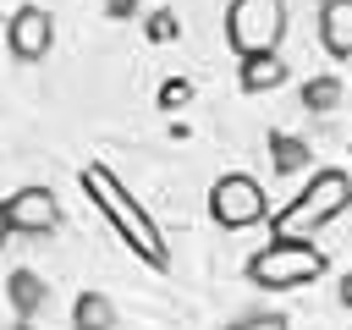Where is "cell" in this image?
<instances>
[{
  "instance_id": "cell-1",
  "label": "cell",
  "mask_w": 352,
  "mask_h": 330,
  "mask_svg": "<svg viewBox=\"0 0 352 330\" xmlns=\"http://www.w3.org/2000/svg\"><path fill=\"white\" fill-rule=\"evenodd\" d=\"M82 187H88V198L104 209V220L116 226V236H121L138 258H148V264H170L165 236L154 231V220L143 214V204L126 198V187L116 182V170H104V165H82Z\"/></svg>"
},
{
  "instance_id": "cell-2",
  "label": "cell",
  "mask_w": 352,
  "mask_h": 330,
  "mask_svg": "<svg viewBox=\"0 0 352 330\" xmlns=\"http://www.w3.org/2000/svg\"><path fill=\"white\" fill-rule=\"evenodd\" d=\"M324 270V253L308 242V236H270L253 258H248V280L264 286V292H297V286H314Z\"/></svg>"
},
{
  "instance_id": "cell-3",
  "label": "cell",
  "mask_w": 352,
  "mask_h": 330,
  "mask_svg": "<svg viewBox=\"0 0 352 330\" xmlns=\"http://www.w3.org/2000/svg\"><path fill=\"white\" fill-rule=\"evenodd\" d=\"M341 209H352V176L346 170H314L308 187L275 214V236H308L324 220H336Z\"/></svg>"
},
{
  "instance_id": "cell-4",
  "label": "cell",
  "mask_w": 352,
  "mask_h": 330,
  "mask_svg": "<svg viewBox=\"0 0 352 330\" xmlns=\"http://www.w3.org/2000/svg\"><path fill=\"white\" fill-rule=\"evenodd\" d=\"M286 38V0H231L226 6V44L248 55H275Z\"/></svg>"
},
{
  "instance_id": "cell-5",
  "label": "cell",
  "mask_w": 352,
  "mask_h": 330,
  "mask_svg": "<svg viewBox=\"0 0 352 330\" xmlns=\"http://www.w3.org/2000/svg\"><path fill=\"white\" fill-rule=\"evenodd\" d=\"M209 214H214L226 231H248V226H258V220L270 214V198H264V187H258L248 170H231V176H214V187H209Z\"/></svg>"
},
{
  "instance_id": "cell-6",
  "label": "cell",
  "mask_w": 352,
  "mask_h": 330,
  "mask_svg": "<svg viewBox=\"0 0 352 330\" xmlns=\"http://www.w3.org/2000/svg\"><path fill=\"white\" fill-rule=\"evenodd\" d=\"M0 209H6L11 236H50V231L60 226V204H55L50 187H16Z\"/></svg>"
},
{
  "instance_id": "cell-7",
  "label": "cell",
  "mask_w": 352,
  "mask_h": 330,
  "mask_svg": "<svg viewBox=\"0 0 352 330\" xmlns=\"http://www.w3.org/2000/svg\"><path fill=\"white\" fill-rule=\"evenodd\" d=\"M50 44H55V16H50L44 6H16L11 22H6V50H11L22 66H33V60L50 55Z\"/></svg>"
},
{
  "instance_id": "cell-8",
  "label": "cell",
  "mask_w": 352,
  "mask_h": 330,
  "mask_svg": "<svg viewBox=\"0 0 352 330\" xmlns=\"http://www.w3.org/2000/svg\"><path fill=\"white\" fill-rule=\"evenodd\" d=\"M319 38L330 55H352V0H324L319 6Z\"/></svg>"
},
{
  "instance_id": "cell-9",
  "label": "cell",
  "mask_w": 352,
  "mask_h": 330,
  "mask_svg": "<svg viewBox=\"0 0 352 330\" xmlns=\"http://www.w3.org/2000/svg\"><path fill=\"white\" fill-rule=\"evenodd\" d=\"M72 330H116V302L104 292H82L72 302Z\"/></svg>"
},
{
  "instance_id": "cell-10",
  "label": "cell",
  "mask_w": 352,
  "mask_h": 330,
  "mask_svg": "<svg viewBox=\"0 0 352 330\" xmlns=\"http://www.w3.org/2000/svg\"><path fill=\"white\" fill-rule=\"evenodd\" d=\"M275 82H286V60H280V55H248V60H242V88H248V94L275 88Z\"/></svg>"
},
{
  "instance_id": "cell-11",
  "label": "cell",
  "mask_w": 352,
  "mask_h": 330,
  "mask_svg": "<svg viewBox=\"0 0 352 330\" xmlns=\"http://www.w3.org/2000/svg\"><path fill=\"white\" fill-rule=\"evenodd\" d=\"M11 297H16V319H28V314L44 302V286H38V275H33V270L11 275Z\"/></svg>"
},
{
  "instance_id": "cell-12",
  "label": "cell",
  "mask_w": 352,
  "mask_h": 330,
  "mask_svg": "<svg viewBox=\"0 0 352 330\" xmlns=\"http://www.w3.org/2000/svg\"><path fill=\"white\" fill-rule=\"evenodd\" d=\"M302 99H308L314 110H336V99H341V82H336V77H314Z\"/></svg>"
},
{
  "instance_id": "cell-13",
  "label": "cell",
  "mask_w": 352,
  "mask_h": 330,
  "mask_svg": "<svg viewBox=\"0 0 352 330\" xmlns=\"http://www.w3.org/2000/svg\"><path fill=\"white\" fill-rule=\"evenodd\" d=\"M226 330H286V319H280V314H242V319H231Z\"/></svg>"
},
{
  "instance_id": "cell-14",
  "label": "cell",
  "mask_w": 352,
  "mask_h": 330,
  "mask_svg": "<svg viewBox=\"0 0 352 330\" xmlns=\"http://www.w3.org/2000/svg\"><path fill=\"white\" fill-rule=\"evenodd\" d=\"M187 99V82H165V104H182Z\"/></svg>"
},
{
  "instance_id": "cell-15",
  "label": "cell",
  "mask_w": 352,
  "mask_h": 330,
  "mask_svg": "<svg viewBox=\"0 0 352 330\" xmlns=\"http://www.w3.org/2000/svg\"><path fill=\"white\" fill-rule=\"evenodd\" d=\"M336 297H341V308H352V270L341 275V286H336Z\"/></svg>"
},
{
  "instance_id": "cell-16",
  "label": "cell",
  "mask_w": 352,
  "mask_h": 330,
  "mask_svg": "<svg viewBox=\"0 0 352 330\" xmlns=\"http://www.w3.org/2000/svg\"><path fill=\"white\" fill-rule=\"evenodd\" d=\"M6 236H11V226H6V209H0V248H6Z\"/></svg>"
}]
</instances>
